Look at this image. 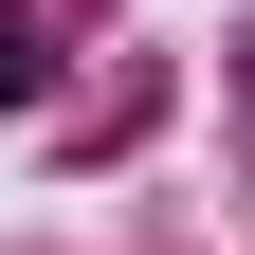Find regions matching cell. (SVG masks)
Segmentation results:
<instances>
[{"mask_svg": "<svg viewBox=\"0 0 255 255\" xmlns=\"http://www.w3.org/2000/svg\"><path fill=\"white\" fill-rule=\"evenodd\" d=\"M18 91H37V37H18V18H0V110H18Z\"/></svg>", "mask_w": 255, "mask_h": 255, "instance_id": "6da1fadb", "label": "cell"}]
</instances>
